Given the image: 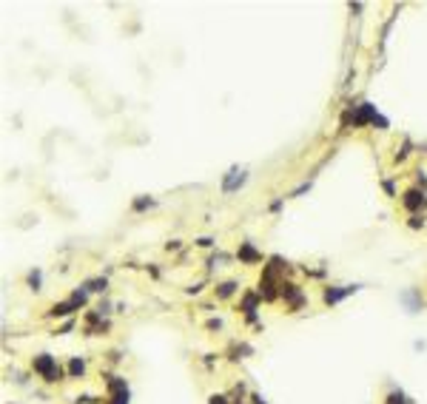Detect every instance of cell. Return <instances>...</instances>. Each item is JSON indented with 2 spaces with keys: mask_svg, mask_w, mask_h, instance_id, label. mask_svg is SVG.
I'll list each match as a JSON object with an SVG mask.
<instances>
[{
  "mask_svg": "<svg viewBox=\"0 0 427 404\" xmlns=\"http://www.w3.org/2000/svg\"><path fill=\"white\" fill-rule=\"evenodd\" d=\"M387 404H405V396H402V393H393V396L387 399Z\"/></svg>",
  "mask_w": 427,
  "mask_h": 404,
  "instance_id": "obj_11",
  "label": "cell"
},
{
  "mask_svg": "<svg viewBox=\"0 0 427 404\" xmlns=\"http://www.w3.org/2000/svg\"><path fill=\"white\" fill-rule=\"evenodd\" d=\"M83 370H85V364H83L80 359H71V364H68V373H71V376H83Z\"/></svg>",
  "mask_w": 427,
  "mask_h": 404,
  "instance_id": "obj_5",
  "label": "cell"
},
{
  "mask_svg": "<svg viewBox=\"0 0 427 404\" xmlns=\"http://www.w3.org/2000/svg\"><path fill=\"white\" fill-rule=\"evenodd\" d=\"M211 404H225V396H211Z\"/></svg>",
  "mask_w": 427,
  "mask_h": 404,
  "instance_id": "obj_12",
  "label": "cell"
},
{
  "mask_svg": "<svg viewBox=\"0 0 427 404\" xmlns=\"http://www.w3.org/2000/svg\"><path fill=\"white\" fill-rule=\"evenodd\" d=\"M34 370L40 373L46 382H57V379H60V367H57V362H54L49 353L34 356Z\"/></svg>",
  "mask_w": 427,
  "mask_h": 404,
  "instance_id": "obj_1",
  "label": "cell"
},
{
  "mask_svg": "<svg viewBox=\"0 0 427 404\" xmlns=\"http://www.w3.org/2000/svg\"><path fill=\"white\" fill-rule=\"evenodd\" d=\"M239 256H242V259H248V262H254V259H259V256H256V251H254L251 245H245V248L239 251Z\"/></svg>",
  "mask_w": 427,
  "mask_h": 404,
  "instance_id": "obj_6",
  "label": "cell"
},
{
  "mask_svg": "<svg viewBox=\"0 0 427 404\" xmlns=\"http://www.w3.org/2000/svg\"><path fill=\"white\" fill-rule=\"evenodd\" d=\"M85 287H88V290H106V279H91Z\"/></svg>",
  "mask_w": 427,
  "mask_h": 404,
  "instance_id": "obj_8",
  "label": "cell"
},
{
  "mask_svg": "<svg viewBox=\"0 0 427 404\" xmlns=\"http://www.w3.org/2000/svg\"><path fill=\"white\" fill-rule=\"evenodd\" d=\"M242 182H245V171H236V168H234V171L228 174V177H225L222 188H225V191L231 194V191H236V188L242 185Z\"/></svg>",
  "mask_w": 427,
  "mask_h": 404,
  "instance_id": "obj_2",
  "label": "cell"
},
{
  "mask_svg": "<svg viewBox=\"0 0 427 404\" xmlns=\"http://www.w3.org/2000/svg\"><path fill=\"white\" fill-rule=\"evenodd\" d=\"M111 404H128V390H123V393H114Z\"/></svg>",
  "mask_w": 427,
  "mask_h": 404,
  "instance_id": "obj_7",
  "label": "cell"
},
{
  "mask_svg": "<svg viewBox=\"0 0 427 404\" xmlns=\"http://www.w3.org/2000/svg\"><path fill=\"white\" fill-rule=\"evenodd\" d=\"M234 287H236L234 282H225V285H219V296H231V293H234Z\"/></svg>",
  "mask_w": 427,
  "mask_h": 404,
  "instance_id": "obj_9",
  "label": "cell"
},
{
  "mask_svg": "<svg viewBox=\"0 0 427 404\" xmlns=\"http://www.w3.org/2000/svg\"><path fill=\"white\" fill-rule=\"evenodd\" d=\"M350 290H356V287H333V290H325V302H328V304L339 302V299H345Z\"/></svg>",
  "mask_w": 427,
  "mask_h": 404,
  "instance_id": "obj_3",
  "label": "cell"
},
{
  "mask_svg": "<svg viewBox=\"0 0 427 404\" xmlns=\"http://www.w3.org/2000/svg\"><path fill=\"white\" fill-rule=\"evenodd\" d=\"M29 285H32L34 290H37V287H40V270H34L32 276H29Z\"/></svg>",
  "mask_w": 427,
  "mask_h": 404,
  "instance_id": "obj_10",
  "label": "cell"
},
{
  "mask_svg": "<svg viewBox=\"0 0 427 404\" xmlns=\"http://www.w3.org/2000/svg\"><path fill=\"white\" fill-rule=\"evenodd\" d=\"M422 202H425V197H422L419 191H407V194H405V208H410V211H416Z\"/></svg>",
  "mask_w": 427,
  "mask_h": 404,
  "instance_id": "obj_4",
  "label": "cell"
}]
</instances>
